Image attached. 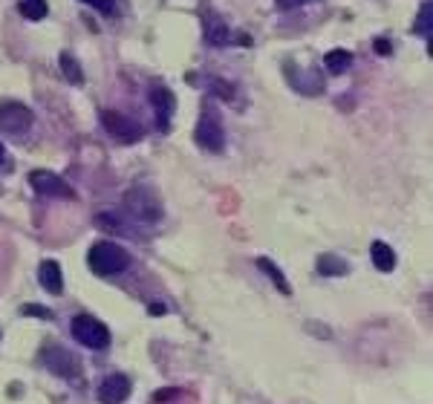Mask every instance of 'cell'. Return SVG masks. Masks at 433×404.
Here are the masks:
<instances>
[{
	"instance_id": "cell-11",
	"label": "cell",
	"mask_w": 433,
	"mask_h": 404,
	"mask_svg": "<svg viewBox=\"0 0 433 404\" xmlns=\"http://www.w3.org/2000/svg\"><path fill=\"white\" fill-rule=\"evenodd\" d=\"M38 283L49 295H61V292H64V274H61V266L55 260H44L38 266Z\"/></svg>"
},
{
	"instance_id": "cell-19",
	"label": "cell",
	"mask_w": 433,
	"mask_h": 404,
	"mask_svg": "<svg viewBox=\"0 0 433 404\" xmlns=\"http://www.w3.org/2000/svg\"><path fill=\"white\" fill-rule=\"evenodd\" d=\"M61 61V73H64V78L70 81V84H84V73H81V67H78V61L73 58V55H61L58 58Z\"/></svg>"
},
{
	"instance_id": "cell-23",
	"label": "cell",
	"mask_w": 433,
	"mask_h": 404,
	"mask_svg": "<svg viewBox=\"0 0 433 404\" xmlns=\"http://www.w3.org/2000/svg\"><path fill=\"white\" fill-rule=\"evenodd\" d=\"M81 4L99 9L102 15H113V9H116V0H81Z\"/></svg>"
},
{
	"instance_id": "cell-2",
	"label": "cell",
	"mask_w": 433,
	"mask_h": 404,
	"mask_svg": "<svg viewBox=\"0 0 433 404\" xmlns=\"http://www.w3.org/2000/svg\"><path fill=\"white\" fill-rule=\"evenodd\" d=\"M194 139L202 150L208 153H223L226 147V130H223V118L211 104L202 107V116L197 121V130H194Z\"/></svg>"
},
{
	"instance_id": "cell-10",
	"label": "cell",
	"mask_w": 433,
	"mask_h": 404,
	"mask_svg": "<svg viewBox=\"0 0 433 404\" xmlns=\"http://www.w3.org/2000/svg\"><path fill=\"white\" fill-rule=\"evenodd\" d=\"M96 396H99L102 404H121L130 396V379L125 376V372H110V376H104V381L99 384Z\"/></svg>"
},
{
	"instance_id": "cell-7",
	"label": "cell",
	"mask_w": 433,
	"mask_h": 404,
	"mask_svg": "<svg viewBox=\"0 0 433 404\" xmlns=\"http://www.w3.org/2000/svg\"><path fill=\"white\" fill-rule=\"evenodd\" d=\"M41 361L49 372H55L58 379H75L78 376V358L67 353L64 347H44Z\"/></svg>"
},
{
	"instance_id": "cell-14",
	"label": "cell",
	"mask_w": 433,
	"mask_h": 404,
	"mask_svg": "<svg viewBox=\"0 0 433 404\" xmlns=\"http://www.w3.org/2000/svg\"><path fill=\"white\" fill-rule=\"evenodd\" d=\"M257 269H260V271H266V277H269V281L274 283V289L281 292V295H292V286H289V281L283 277L281 266H274L269 257H260V260H257Z\"/></svg>"
},
{
	"instance_id": "cell-13",
	"label": "cell",
	"mask_w": 433,
	"mask_h": 404,
	"mask_svg": "<svg viewBox=\"0 0 433 404\" xmlns=\"http://www.w3.org/2000/svg\"><path fill=\"white\" fill-rule=\"evenodd\" d=\"M370 257H373V266L379 271H393L396 269V252L382 240H376L373 245H370Z\"/></svg>"
},
{
	"instance_id": "cell-3",
	"label": "cell",
	"mask_w": 433,
	"mask_h": 404,
	"mask_svg": "<svg viewBox=\"0 0 433 404\" xmlns=\"http://www.w3.org/2000/svg\"><path fill=\"white\" fill-rule=\"evenodd\" d=\"M125 208L136 216V220H142V223L162 220V202H159V197L153 194L150 188H145V185H136V188H130L125 194Z\"/></svg>"
},
{
	"instance_id": "cell-25",
	"label": "cell",
	"mask_w": 433,
	"mask_h": 404,
	"mask_svg": "<svg viewBox=\"0 0 433 404\" xmlns=\"http://www.w3.org/2000/svg\"><path fill=\"white\" fill-rule=\"evenodd\" d=\"M306 332H312L315 338H329V335H332V332H329L327 326H318L315 321H309V324H306Z\"/></svg>"
},
{
	"instance_id": "cell-15",
	"label": "cell",
	"mask_w": 433,
	"mask_h": 404,
	"mask_svg": "<svg viewBox=\"0 0 433 404\" xmlns=\"http://www.w3.org/2000/svg\"><path fill=\"white\" fill-rule=\"evenodd\" d=\"M315 269L321 271V277H341V274L350 271V266L341 257H335V255H318Z\"/></svg>"
},
{
	"instance_id": "cell-18",
	"label": "cell",
	"mask_w": 433,
	"mask_h": 404,
	"mask_svg": "<svg viewBox=\"0 0 433 404\" xmlns=\"http://www.w3.org/2000/svg\"><path fill=\"white\" fill-rule=\"evenodd\" d=\"M18 9L26 20H44L49 6H47V0H18Z\"/></svg>"
},
{
	"instance_id": "cell-28",
	"label": "cell",
	"mask_w": 433,
	"mask_h": 404,
	"mask_svg": "<svg viewBox=\"0 0 433 404\" xmlns=\"http://www.w3.org/2000/svg\"><path fill=\"white\" fill-rule=\"evenodd\" d=\"M281 4H283V6H289V4H295V0H281ZM298 4H300V0H298Z\"/></svg>"
},
{
	"instance_id": "cell-1",
	"label": "cell",
	"mask_w": 433,
	"mask_h": 404,
	"mask_svg": "<svg viewBox=\"0 0 433 404\" xmlns=\"http://www.w3.org/2000/svg\"><path fill=\"white\" fill-rule=\"evenodd\" d=\"M87 263L99 277H110V274H118V271H125L130 266V255L121 245L110 243V240H99V243L90 245Z\"/></svg>"
},
{
	"instance_id": "cell-5",
	"label": "cell",
	"mask_w": 433,
	"mask_h": 404,
	"mask_svg": "<svg viewBox=\"0 0 433 404\" xmlns=\"http://www.w3.org/2000/svg\"><path fill=\"white\" fill-rule=\"evenodd\" d=\"M32 128V110L20 102H4L0 104V133L6 136H23Z\"/></svg>"
},
{
	"instance_id": "cell-12",
	"label": "cell",
	"mask_w": 433,
	"mask_h": 404,
	"mask_svg": "<svg viewBox=\"0 0 433 404\" xmlns=\"http://www.w3.org/2000/svg\"><path fill=\"white\" fill-rule=\"evenodd\" d=\"M228 38H231V32H228V23H223V18L220 15H208V20H205V41L211 44V47H226L228 44Z\"/></svg>"
},
{
	"instance_id": "cell-24",
	"label": "cell",
	"mask_w": 433,
	"mask_h": 404,
	"mask_svg": "<svg viewBox=\"0 0 433 404\" xmlns=\"http://www.w3.org/2000/svg\"><path fill=\"white\" fill-rule=\"evenodd\" d=\"M179 387H162V390H157V393H153V401H157V404H162V401H173V398H179Z\"/></svg>"
},
{
	"instance_id": "cell-26",
	"label": "cell",
	"mask_w": 433,
	"mask_h": 404,
	"mask_svg": "<svg viewBox=\"0 0 433 404\" xmlns=\"http://www.w3.org/2000/svg\"><path fill=\"white\" fill-rule=\"evenodd\" d=\"M390 49H393V44H390L387 38H379V41H376V52H379V55H390Z\"/></svg>"
},
{
	"instance_id": "cell-29",
	"label": "cell",
	"mask_w": 433,
	"mask_h": 404,
	"mask_svg": "<svg viewBox=\"0 0 433 404\" xmlns=\"http://www.w3.org/2000/svg\"><path fill=\"white\" fill-rule=\"evenodd\" d=\"M0 162H4V145H0Z\"/></svg>"
},
{
	"instance_id": "cell-20",
	"label": "cell",
	"mask_w": 433,
	"mask_h": 404,
	"mask_svg": "<svg viewBox=\"0 0 433 404\" xmlns=\"http://www.w3.org/2000/svg\"><path fill=\"white\" fill-rule=\"evenodd\" d=\"M413 32L422 35V38H430V32H433V6H430V4H422L419 18H416V23H413Z\"/></svg>"
},
{
	"instance_id": "cell-21",
	"label": "cell",
	"mask_w": 433,
	"mask_h": 404,
	"mask_svg": "<svg viewBox=\"0 0 433 404\" xmlns=\"http://www.w3.org/2000/svg\"><path fill=\"white\" fill-rule=\"evenodd\" d=\"M23 315H29V318H41V321H52V309H47V306H38V303H26L23 309H20Z\"/></svg>"
},
{
	"instance_id": "cell-8",
	"label": "cell",
	"mask_w": 433,
	"mask_h": 404,
	"mask_svg": "<svg viewBox=\"0 0 433 404\" xmlns=\"http://www.w3.org/2000/svg\"><path fill=\"white\" fill-rule=\"evenodd\" d=\"M29 185L44 197H55V200H73L75 197V191L70 188V185L61 176H55L52 171H32L29 173Z\"/></svg>"
},
{
	"instance_id": "cell-4",
	"label": "cell",
	"mask_w": 433,
	"mask_h": 404,
	"mask_svg": "<svg viewBox=\"0 0 433 404\" xmlns=\"http://www.w3.org/2000/svg\"><path fill=\"white\" fill-rule=\"evenodd\" d=\"M73 338L81 347H90V350H107L110 347V329L92 315H75L73 318Z\"/></svg>"
},
{
	"instance_id": "cell-9",
	"label": "cell",
	"mask_w": 433,
	"mask_h": 404,
	"mask_svg": "<svg viewBox=\"0 0 433 404\" xmlns=\"http://www.w3.org/2000/svg\"><path fill=\"white\" fill-rule=\"evenodd\" d=\"M150 104H153V113H157V124H159V130H168V128H171L173 107H176L173 92H171L165 84L153 81V84H150Z\"/></svg>"
},
{
	"instance_id": "cell-17",
	"label": "cell",
	"mask_w": 433,
	"mask_h": 404,
	"mask_svg": "<svg viewBox=\"0 0 433 404\" xmlns=\"http://www.w3.org/2000/svg\"><path fill=\"white\" fill-rule=\"evenodd\" d=\"M96 226L99 228H104V231H113V234H133L130 231V226L121 220L118 214H113V211H104V214H99L96 216Z\"/></svg>"
},
{
	"instance_id": "cell-27",
	"label": "cell",
	"mask_w": 433,
	"mask_h": 404,
	"mask_svg": "<svg viewBox=\"0 0 433 404\" xmlns=\"http://www.w3.org/2000/svg\"><path fill=\"white\" fill-rule=\"evenodd\" d=\"M147 312H150V315H165V306H162V303H150Z\"/></svg>"
},
{
	"instance_id": "cell-22",
	"label": "cell",
	"mask_w": 433,
	"mask_h": 404,
	"mask_svg": "<svg viewBox=\"0 0 433 404\" xmlns=\"http://www.w3.org/2000/svg\"><path fill=\"white\" fill-rule=\"evenodd\" d=\"M211 90H214L223 102H231V99H234V84H228V81H223V78H214V81H211Z\"/></svg>"
},
{
	"instance_id": "cell-6",
	"label": "cell",
	"mask_w": 433,
	"mask_h": 404,
	"mask_svg": "<svg viewBox=\"0 0 433 404\" xmlns=\"http://www.w3.org/2000/svg\"><path fill=\"white\" fill-rule=\"evenodd\" d=\"M102 124H104L107 133H113L118 142H125V145H133V142L145 139V128H142V124H136L130 116H125V113L104 110L102 113Z\"/></svg>"
},
{
	"instance_id": "cell-16",
	"label": "cell",
	"mask_w": 433,
	"mask_h": 404,
	"mask_svg": "<svg viewBox=\"0 0 433 404\" xmlns=\"http://www.w3.org/2000/svg\"><path fill=\"white\" fill-rule=\"evenodd\" d=\"M350 64H353V52H347V49H332V52H327V58H324V67H327L332 75H341L344 70H350Z\"/></svg>"
}]
</instances>
